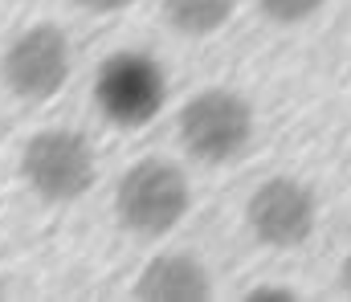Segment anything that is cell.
I'll return each mask as SVG.
<instances>
[{"label": "cell", "instance_id": "obj_6", "mask_svg": "<svg viewBox=\"0 0 351 302\" xmlns=\"http://www.w3.org/2000/svg\"><path fill=\"white\" fill-rule=\"evenodd\" d=\"M245 225L269 249H298L319 225V201L302 180L269 176L250 192Z\"/></svg>", "mask_w": 351, "mask_h": 302}, {"label": "cell", "instance_id": "obj_12", "mask_svg": "<svg viewBox=\"0 0 351 302\" xmlns=\"http://www.w3.org/2000/svg\"><path fill=\"white\" fill-rule=\"evenodd\" d=\"M339 282H343V290L351 294V253L343 257V270H339Z\"/></svg>", "mask_w": 351, "mask_h": 302}, {"label": "cell", "instance_id": "obj_11", "mask_svg": "<svg viewBox=\"0 0 351 302\" xmlns=\"http://www.w3.org/2000/svg\"><path fill=\"white\" fill-rule=\"evenodd\" d=\"M82 12H94V16H102V12H123V8H131L135 0H74Z\"/></svg>", "mask_w": 351, "mask_h": 302}, {"label": "cell", "instance_id": "obj_5", "mask_svg": "<svg viewBox=\"0 0 351 302\" xmlns=\"http://www.w3.org/2000/svg\"><path fill=\"white\" fill-rule=\"evenodd\" d=\"M70 37L58 25H33L12 37V45L0 58V78L8 95L21 102L53 99L70 78Z\"/></svg>", "mask_w": 351, "mask_h": 302}, {"label": "cell", "instance_id": "obj_7", "mask_svg": "<svg viewBox=\"0 0 351 302\" xmlns=\"http://www.w3.org/2000/svg\"><path fill=\"white\" fill-rule=\"evenodd\" d=\"M135 294L152 299V302H204V299H213V278H208L200 257H192V253H164V257H156L139 274Z\"/></svg>", "mask_w": 351, "mask_h": 302}, {"label": "cell", "instance_id": "obj_9", "mask_svg": "<svg viewBox=\"0 0 351 302\" xmlns=\"http://www.w3.org/2000/svg\"><path fill=\"white\" fill-rule=\"evenodd\" d=\"M323 4H327V0H258L262 16L274 21V25H302V21H311Z\"/></svg>", "mask_w": 351, "mask_h": 302}, {"label": "cell", "instance_id": "obj_13", "mask_svg": "<svg viewBox=\"0 0 351 302\" xmlns=\"http://www.w3.org/2000/svg\"><path fill=\"white\" fill-rule=\"evenodd\" d=\"M0 299H4V286H0Z\"/></svg>", "mask_w": 351, "mask_h": 302}, {"label": "cell", "instance_id": "obj_10", "mask_svg": "<svg viewBox=\"0 0 351 302\" xmlns=\"http://www.w3.org/2000/svg\"><path fill=\"white\" fill-rule=\"evenodd\" d=\"M245 299L250 302H290V299H298V290H290V286H254Z\"/></svg>", "mask_w": 351, "mask_h": 302}, {"label": "cell", "instance_id": "obj_4", "mask_svg": "<svg viewBox=\"0 0 351 302\" xmlns=\"http://www.w3.org/2000/svg\"><path fill=\"white\" fill-rule=\"evenodd\" d=\"M164 99H168V78H164V66L156 58L123 49V53H110L98 66L94 102L114 127H143V123H152L164 110Z\"/></svg>", "mask_w": 351, "mask_h": 302}, {"label": "cell", "instance_id": "obj_1", "mask_svg": "<svg viewBox=\"0 0 351 302\" xmlns=\"http://www.w3.org/2000/svg\"><path fill=\"white\" fill-rule=\"evenodd\" d=\"M188 208H192V188H188V176L172 160H156V155L139 160L135 168L123 172V180L114 188V212H119L123 229L143 241L168 237L188 216Z\"/></svg>", "mask_w": 351, "mask_h": 302}, {"label": "cell", "instance_id": "obj_2", "mask_svg": "<svg viewBox=\"0 0 351 302\" xmlns=\"http://www.w3.org/2000/svg\"><path fill=\"white\" fill-rule=\"evenodd\" d=\"M180 143L192 160L221 168L245 155L254 139V110L250 102L225 86H208L180 106Z\"/></svg>", "mask_w": 351, "mask_h": 302}, {"label": "cell", "instance_id": "obj_3", "mask_svg": "<svg viewBox=\"0 0 351 302\" xmlns=\"http://www.w3.org/2000/svg\"><path fill=\"white\" fill-rule=\"evenodd\" d=\"M25 184L49 204H74L94 188V151L78 131L45 127L21 151Z\"/></svg>", "mask_w": 351, "mask_h": 302}, {"label": "cell", "instance_id": "obj_8", "mask_svg": "<svg viewBox=\"0 0 351 302\" xmlns=\"http://www.w3.org/2000/svg\"><path fill=\"white\" fill-rule=\"evenodd\" d=\"M237 0H164V21L180 37H213L229 25Z\"/></svg>", "mask_w": 351, "mask_h": 302}]
</instances>
